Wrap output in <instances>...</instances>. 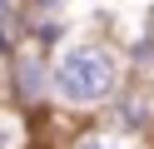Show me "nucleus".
Masks as SVG:
<instances>
[{"mask_svg": "<svg viewBox=\"0 0 154 149\" xmlns=\"http://www.w3.org/2000/svg\"><path fill=\"white\" fill-rule=\"evenodd\" d=\"M124 85H129V70H124L119 40H109V35L75 30L50 55V114L90 124L119 99Z\"/></svg>", "mask_w": 154, "mask_h": 149, "instance_id": "f257e3e1", "label": "nucleus"}, {"mask_svg": "<svg viewBox=\"0 0 154 149\" xmlns=\"http://www.w3.org/2000/svg\"><path fill=\"white\" fill-rule=\"evenodd\" d=\"M0 99L15 104L20 114H50V55L35 45H20L10 65L0 70Z\"/></svg>", "mask_w": 154, "mask_h": 149, "instance_id": "f03ea898", "label": "nucleus"}, {"mask_svg": "<svg viewBox=\"0 0 154 149\" xmlns=\"http://www.w3.org/2000/svg\"><path fill=\"white\" fill-rule=\"evenodd\" d=\"M100 124L154 149V79H129L119 89V99L100 114Z\"/></svg>", "mask_w": 154, "mask_h": 149, "instance_id": "7ed1b4c3", "label": "nucleus"}, {"mask_svg": "<svg viewBox=\"0 0 154 149\" xmlns=\"http://www.w3.org/2000/svg\"><path fill=\"white\" fill-rule=\"evenodd\" d=\"M65 149H149V144H139V139H129V134H114V129H104L100 119H90V124L70 129Z\"/></svg>", "mask_w": 154, "mask_h": 149, "instance_id": "20e7f679", "label": "nucleus"}, {"mask_svg": "<svg viewBox=\"0 0 154 149\" xmlns=\"http://www.w3.org/2000/svg\"><path fill=\"white\" fill-rule=\"evenodd\" d=\"M0 149H35V119L0 99Z\"/></svg>", "mask_w": 154, "mask_h": 149, "instance_id": "39448f33", "label": "nucleus"}, {"mask_svg": "<svg viewBox=\"0 0 154 149\" xmlns=\"http://www.w3.org/2000/svg\"><path fill=\"white\" fill-rule=\"evenodd\" d=\"M70 5L75 0H20L25 25H35V20H70Z\"/></svg>", "mask_w": 154, "mask_h": 149, "instance_id": "423d86ee", "label": "nucleus"}, {"mask_svg": "<svg viewBox=\"0 0 154 149\" xmlns=\"http://www.w3.org/2000/svg\"><path fill=\"white\" fill-rule=\"evenodd\" d=\"M0 30L25 35V10H20V0H0Z\"/></svg>", "mask_w": 154, "mask_h": 149, "instance_id": "0eeeda50", "label": "nucleus"}, {"mask_svg": "<svg viewBox=\"0 0 154 149\" xmlns=\"http://www.w3.org/2000/svg\"><path fill=\"white\" fill-rule=\"evenodd\" d=\"M20 45H25V35H15V30H0V70L10 65V55H15Z\"/></svg>", "mask_w": 154, "mask_h": 149, "instance_id": "6e6552de", "label": "nucleus"}]
</instances>
